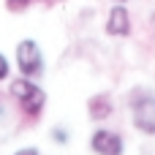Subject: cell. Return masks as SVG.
<instances>
[{
	"label": "cell",
	"mask_w": 155,
	"mask_h": 155,
	"mask_svg": "<svg viewBox=\"0 0 155 155\" xmlns=\"http://www.w3.org/2000/svg\"><path fill=\"white\" fill-rule=\"evenodd\" d=\"M112 112H114V101H112L109 93H98V95H93V98L87 101V114H90L95 123L112 117Z\"/></svg>",
	"instance_id": "8992f818"
},
{
	"label": "cell",
	"mask_w": 155,
	"mask_h": 155,
	"mask_svg": "<svg viewBox=\"0 0 155 155\" xmlns=\"http://www.w3.org/2000/svg\"><path fill=\"white\" fill-rule=\"evenodd\" d=\"M52 136H54V142H57V144H65V142H68L65 128H54V131H52Z\"/></svg>",
	"instance_id": "ba28073f"
},
{
	"label": "cell",
	"mask_w": 155,
	"mask_h": 155,
	"mask_svg": "<svg viewBox=\"0 0 155 155\" xmlns=\"http://www.w3.org/2000/svg\"><path fill=\"white\" fill-rule=\"evenodd\" d=\"M150 25H153V30H155V11H153V16H150Z\"/></svg>",
	"instance_id": "8fae6325"
},
{
	"label": "cell",
	"mask_w": 155,
	"mask_h": 155,
	"mask_svg": "<svg viewBox=\"0 0 155 155\" xmlns=\"http://www.w3.org/2000/svg\"><path fill=\"white\" fill-rule=\"evenodd\" d=\"M106 35H114V38L131 35V14H128V8L123 3L109 8V14H106Z\"/></svg>",
	"instance_id": "5b68a950"
},
{
	"label": "cell",
	"mask_w": 155,
	"mask_h": 155,
	"mask_svg": "<svg viewBox=\"0 0 155 155\" xmlns=\"http://www.w3.org/2000/svg\"><path fill=\"white\" fill-rule=\"evenodd\" d=\"M117 3H128V0H117Z\"/></svg>",
	"instance_id": "4fadbf2b"
},
{
	"label": "cell",
	"mask_w": 155,
	"mask_h": 155,
	"mask_svg": "<svg viewBox=\"0 0 155 155\" xmlns=\"http://www.w3.org/2000/svg\"><path fill=\"white\" fill-rule=\"evenodd\" d=\"M131 123L139 134L155 136V95L136 90V95H131Z\"/></svg>",
	"instance_id": "7a4b0ae2"
},
{
	"label": "cell",
	"mask_w": 155,
	"mask_h": 155,
	"mask_svg": "<svg viewBox=\"0 0 155 155\" xmlns=\"http://www.w3.org/2000/svg\"><path fill=\"white\" fill-rule=\"evenodd\" d=\"M90 150L95 155H123L125 153V142L117 131L112 128H98L90 134Z\"/></svg>",
	"instance_id": "277c9868"
},
{
	"label": "cell",
	"mask_w": 155,
	"mask_h": 155,
	"mask_svg": "<svg viewBox=\"0 0 155 155\" xmlns=\"http://www.w3.org/2000/svg\"><path fill=\"white\" fill-rule=\"evenodd\" d=\"M33 0H8V5L11 8H25V5H30Z\"/></svg>",
	"instance_id": "9c48e42d"
},
{
	"label": "cell",
	"mask_w": 155,
	"mask_h": 155,
	"mask_svg": "<svg viewBox=\"0 0 155 155\" xmlns=\"http://www.w3.org/2000/svg\"><path fill=\"white\" fill-rule=\"evenodd\" d=\"M0 114H3V101H0Z\"/></svg>",
	"instance_id": "7c38bea8"
},
{
	"label": "cell",
	"mask_w": 155,
	"mask_h": 155,
	"mask_svg": "<svg viewBox=\"0 0 155 155\" xmlns=\"http://www.w3.org/2000/svg\"><path fill=\"white\" fill-rule=\"evenodd\" d=\"M16 68L25 79H38L44 74V52L33 38L16 44Z\"/></svg>",
	"instance_id": "3957f363"
},
{
	"label": "cell",
	"mask_w": 155,
	"mask_h": 155,
	"mask_svg": "<svg viewBox=\"0 0 155 155\" xmlns=\"http://www.w3.org/2000/svg\"><path fill=\"white\" fill-rule=\"evenodd\" d=\"M8 93H11V98L19 104L22 114H27L30 120L41 117V112H44V106H46V93H44V87H41L35 79L19 76V79H14V82L8 84Z\"/></svg>",
	"instance_id": "6da1fadb"
},
{
	"label": "cell",
	"mask_w": 155,
	"mask_h": 155,
	"mask_svg": "<svg viewBox=\"0 0 155 155\" xmlns=\"http://www.w3.org/2000/svg\"><path fill=\"white\" fill-rule=\"evenodd\" d=\"M14 155H41V153H38L35 147H22V150H16Z\"/></svg>",
	"instance_id": "30bf717a"
},
{
	"label": "cell",
	"mask_w": 155,
	"mask_h": 155,
	"mask_svg": "<svg viewBox=\"0 0 155 155\" xmlns=\"http://www.w3.org/2000/svg\"><path fill=\"white\" fill-rule=\"evenodd\" d=\"M8 74H11V65H8V57L0 52V82H5L8 79Z\"/></svg>",
	"instance_id": "52a82bcc"
}]
</instances>
